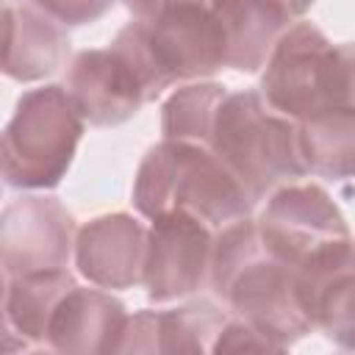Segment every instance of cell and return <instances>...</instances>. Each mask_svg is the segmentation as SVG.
<instances>
[{
  "label": "cell",
  "mask_w": 355,
  "mask_h": 355,
  "mask_svg": "<svg viewBox=\"0 0 355 355\" xmlns=\"http://www.w3.org/2000/svg\"><path fill=\"white\" fill-rule=\"evenodd\" d=\"M86 122L67 89L25 92L3 130V178L14 189H53L69 172Z\"/></svg>",
  "instance_id": "6"
},
{
  "label": "cell",
  "mask_w": 355,
  "mask_h": 355,
  "mask_svg": "<svg viewBox=\"0 0 355 355\" xmlns=\"http://www.w3.org/2000/svg\"><path fill=\"white\" fill-rule=\"evenodd\" d=\"M225 97H227V89L214 80L186 83V86L175 89L161 105L164 139L208 147L214 119H216V111Z\"/></svg>",
  "instance_id": "18"
},
{
  "label": "cell",
  "mask_w": 355,
  "mask_h": 355,
  "mask_svg": "<svg viewBox=\"0 0 355 355\" xmlns=\"http://www.w3.org/2000/svg\"><path fill=\"white\" fill-rule=\"evenodd\" d=\"M133 205L150 222L183 211L214 230H225L247 219L255 200L211 147L161 139L136 169Z\"/></svg>",
  "instance_id": "3"
},
{
  "label": "cell",
  "mask_w": 355,
  "mask_h": 355,
  "mask_svg": "<svg viewBox=\"0 0 355 355\" xmlns=\"http://www.w3.org/2000/svg\"><path fill=\"white\" fill-rule=\"evenodd\" d=\"M227 33V67L239 72H258L266 67L280 36L300 19L308 6L300 3H216Z\"/></svg>",
  "instance_id": "15"
},
{
  "label": "cell",
  "mask_w": 355,
  "mask_h": 355,
  "mask_svg": "<svg viewBox=\"0 0 355 355\" xmlns=\"http://www.w3.org/2000/svg\"><path fill=\"white\" fill-rule=\"evenodd\" d=\"M297 128L308 175L327 180L355 178V111H333Z\"/></svg>",
  "instance_id": "17"
},
{
  "label": "cell",
  "mask_w": 355,
  "mask_h": 355,
  "mask_svg": "<svg viewBox=\"0 0 355 355\" xmlns=\"http://www.w3.org/2000/svg\"><path fill=\"white\" fill-rule=\"evenodd\" d=\"M208 147L255 202L269 200L275 191L308 175L297 122L277 114L258 89L227 92L216 111Z\"/></svg>",
  "instance_id": "5"
},
{
  "label": "cell",
  "mask_w": 355,
  "mask_h": 355,
  "mask_svg": "<svg viewBox=\"0 0 355 355\" xmlns=\"http://www.w3.org/2000/svg\"><path fill=\"white\" fill-rule=\"evenodd\" d=\"M258 92L297 125L355 111V42H330L311 19L294 22L275 44Z\"/></svg>",
  "instance_id": "4"
},
{
  "label": "cell",
  "mask_w": 355,
  "mask_h": 355,
  "mask_svg": "<svg viewBox=\"0 0 355 355\" xmlns=\"http://www.w3.org/2000/svg\"><path fill=\"white\" fill-rule=\"evenodd\" d=\"M69 33L36 3L3 6V72L31 83L67 64Z\"/></svg>",
  "instance_id": "13"
},
{
  "label": "cell",
  "mask_w": 355,
  "mask_h": 355,
  "mask_svg": "<svg viewBox=\"0 0 355 355\" xmlns=\"http://www.w3.org/2000/svg\"><path fill=\"white\" fill-rule=\"evenodd\" d=\"M75 277L67 269L33 272L6 280V355H14V341H47V327L61 300L75 288Z\"/></svg>",
  "instance_id": "16"
},
{
  "label": "cell",
  "mask_w": 355,
  "mask_h": 355,
  "mask_svg": "<svg viewBox=\"0 0 355 355\" xmlns=\"http://www.w3.org/2000/svg\"><path fill=\"white\" fill-rule=\"evenodd\" d=\"M36 6L42 11H47L64 28L94 22L97 17H103L111 8V3H97V0H39Z\"/></svg>",
  "instance_id": "22"
},
{
  "label": "cell",
  "mask_w": 355,
  "mask_h": 355,
  "mask_svg": "<svg viewBox=\"0 0 355 355\" xmlns=\"http://www.w3.org/2000/svg\"><path fill=\"white\" fill-rule=\"evenodd\" d=\"M230 319L211 300H194L158 311L161 355H211L222 327Z\"/></svg>",
  "instance_id": "19"
},
{
  "label": "cell",
  "mask_w": 355,
  "mask_h": 355,
  "mask_svg": "<svg viewBox=\"0 0 355 355\" xmlns=\"http://www.w3.org/2000/svg\"><path fill=\"white\" fill-rule=\"evenodd\" d=\"M25 355H58V352H53V349H31Z\"/></svg>",
  "instance_id": "23"
},
{
  "label": "cell",
  "mask_w": 355,
  "mask_h": 355,
  "mask_svg": "<svg viewBox=\"0 0 355 355\" xmlns=\"http://www.w3.org/2000/svg\"><path fill=\"white\" fill-rule=\"evenodd\" d=\"M255 227L263 250L294 272L316 252L352 236L333 197L322 186L302 180L275 191Z\"/></svg>",
  "instance_id": "7"
},
{
  "label": "cell",
  "mask_w": 355,
  "mask_h": 355,
  "mask_svg": "<svg viewBox=\"0 0 355 355\" xmlns=\"http://www.w3.org/2000/svg\"><path fill=\"white\" fill-rule=\"evenodd\" d=\"M211 355H288V349H286V344L258 333L255 327H250L239 319H230L222 327Z\"/></svg>",
  "instance_id": "21"
},
{
  "label": "cell",
  "mask_w": 355,
  "mask_h": 355,
  "mask_svg": "<svg viewBox=\"0 0 355 355\" xmlns=\"http://www.w3.org/2000/svg\"><path fill=\"white\" fill-rule=\"evenodd\" d=\"M125 319L128 311L116 297L75 286L55 308L44 344L58 355H105Z\"/></svg>",
  "instance_id": "14"
},
{
  "label": "cell",
  "mask_w": 355,
  "mask_h": 355,
  "mask_svg": "<svg viewBox=\"0 0 355 355\" xmlns=\"http://www.w3.org/2000/svg\"><path fill=\"white\" fill-rule=\"evenodd\" d=\"M294 275L311 327L355 352V236L316 252Z\"/></svg>",
  "instance_id": "10"
},
{
  "label": "cell",
  "mask_w": 355,
  "mask_h": 355,
  "mask_svg": "<svg viewBox=\"0 0 355 355\" xmlns=\"http://www.w3.org/2000/svg\"><path fill=\"white\" fill-rule=\"evenodd\" d=\"M111 47L136 69L147 100L178 80H202L227 67V33L216 3H130Z\"/></svg>",
  "instance_id": "1"
},
{
  "label": "cell",
  "mask_w": 355,
  "mask_h": 355,
  "mask_svg": "<svg viewBox=\"0 0 355 355\" xmlns=\"http://www.w3.org/2000/svg\"><path fill=\"white\" fill-rule=\"evenodd\" d=\"M75 219L58 197L25 194L8 202L0 219L6 280L67 269L69 258H75Z\"/></svg>",
  "instance_id": "8"
},
{
  "label": "cell",
  "mask_w": 355,
  "mask_h": 355,
  "mask_svg": "<svg viewBox=\"0 0 355 355\" xmlns=\"http://www.w3.org/2000/svg\"><path fill=\"white\" fill-rule=\"evenodd\" d=\"M216 233L191 214L175 211L150 222L144 288L153 302H175L197 294L211 280Z\"/></svg>",
  "instance_id": "9"
},
{
  "label": "cell",
  "mask_w": 355,
  "mask_h": 355,
  "mask_svg": "<svg viewBox=\"0 0 355 355\" xmlns=\"http://www.w3.org/2000/svg\"><path fill=\"white\" fill-rule=\"evenodd\" d=\"M64 89L80 119L94 128L122 125L150 103L136 69L111 44L80 50L69 61Z\"/></svg>",
  "instance_id": "11"
},
{
  "label": "cell",
  "mask_w": 355,
  "mask_h": 355,
  "mask_svg": "<svg viewBox=\"0 0 355 355\" xmlns=\"http://www.w3.org/2000/svg\"><path fill=\"white\" fill-rule=\"evenodd\" d=\"M208 283L239 322L280 344L300 341L313 330L300 305L294 269L263 250L250 216L216 233Z\"/></svg>",
  "instance_id": "2"
},
{
  "label": "cell",
  "mask_w": 355,
  "mask_h": 355,
  "mask_svg": "<svg viewBox=\"0 0 355 355\" xmlns=\"http://www.w3.org/2000/svg\"><path fill=\"white\" fill-rule=\"evenodd\" d=\"M147 227L130 214H103L78 227L75 266L97 288L144 283Z\"/></svg>",
  "instance_id": "12"
},
{
  "label": "cell",
  "mask_w": 355,
  "mask_h": 355,
  "mask_svg": "<svg viewBox=\"0 0 355 355\" xmlns=\"http://www.w3.org/2000/svg\"><path fill=\"white\" fill-rule=\"evenodd\" d=\"M105 355H161L158 341V311L128 313L119 333L114 336Z\"/></svg>",
  "instance_id": "20"
}]
</instances>
